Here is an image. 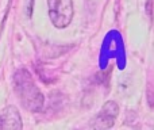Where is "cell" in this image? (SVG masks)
<instances>
[{
    "mask_svg": "<svg viewBox=\"0 0 154 130\" xmlns=\"http://www.w3.org/2000/svg\"><path fill=\"white\" fill-rule=\"evenodd\" d=\"M5 129H12L18 130L22 129V118L19 111L15 107H5L2 113H0V130Z\"/></svg>",
    "mask_w": 154,
    "mask_h": 130,
    "instance_id": "cell-4",
    "label": "cell"
},
{
    "mask_svg": "<svg viewBox=\"0 0 154 130\" xmlns=\"http://www.w3.org/2000/svg\"><path fill=\"white\" fill-rule=\"evenodd\" d=\"M14 90L20 104L30 111H39L43 107V95L26 69H18L14 75Z\"/></svg>",
    "mask_w": 154,
    "mask_h": 130,
    "instance_id": "cell-1",
    "label": "cell"
},
{
    "mask_svg": "<svg viewBox=\"0 0 154 130\" xmlns=\"http://www.w3.org/2000/svg\"><path fill=\"white\" fill-rule=\"evenodd\" d=\"M49 18L57 29H65L73 19L72 0H48Z\"/></svg>",
    "mask_w": 154,
    "mask_h": 130,
    "instance_id": "cell-2",
    "label": "cell"
},
{
    "mask_svg": "<svg viewBox=\"0 0 154 130\" xmlns=\"http://www.w3.org/2000/svg\"><path fill=\"white\" fill-rule=\"evenodd\" d=\"M119 114V107H118L116 102L109 100L103 106V109L96 114V117L93 118L91 128L93 129H109L115 125L116 117Z\"/></svg>",
    "mask_w": 154,
    "mask_h": 130,
    "instance_id": "cell-3",
    "label": "cell"
},
{
    "mask_svg": "<svg viewBox=\"0 0 154 130\" xmlns=\"http://www.w3.org/2000/svg\"><path fill=\"white\" fill-rule=\"evenodd\" d=\"M32 4H34V0H27L26 2V14H27L29 18L32 14Z\"/></svg>",
    "mask_w": 154,
    "mask_h": 130,
    "instance_id": "cell-5",
    "label": "cell"
}]
</instances>
